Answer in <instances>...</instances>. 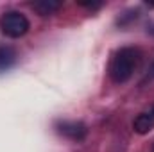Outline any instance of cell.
I'll list each match as a JSON object with an SVG mask.
<instances>
[{"instance_id":"cell-10","label":"cell","mask_w":154,"mask_h":152,"mask_svg":"<svg viewBox=\"0 0 154 152\" xmlns=\"http://www.w3.org/2000/svg\"><path fill=\"white\" fill-rule=\"evenodd\" d=\"M152 152H154V147H152Z\"/></svg>"},{"instance_id":"cell-2","label":"cell","mask_w":154,"mask_h":152,"mask_svg":"<svg viewBox=\"0 0 154 152\" xmlns=\"http://www.w3.org/2000/svg\"><path fill=\"white\" fill-rule=\"evenodd\" d=\"M0 31L7 38H22L29 31V20L18 11H7L0 16Z\"/></svg>"},{"instance_id":"cell-1","label":"cell","mask_w":154,"mask_h":152,"mask_svg":"<svg viewBox=\"0 0 154 152\" xmlns=\"http://www.w3.org/2000/svg\"><path fill=\"white\" fill-rule=\"evenodd\" d=\"M140 61V52L133 47H124L116 52L109 65V77L113 82H125L129 81L134 68L138 66Z\"/></svg>"},{"instance_id":"cell-5","label":"cell","mask_w":154,"mask_h":152,"mask_svg":"<svg viewBox=\"0 0 154 152\" xmlns=\"http://www.w3.org/2000/svg\"><path fill=\"white\" fill-rule=\"evenodd\" d=\"M61 5L63 4L57 2V0H38V2L32 4V9L36 13H39L41 16H48V14H54Z\"/></svg>"},{"instance_id":"cell-9","label":"cell","mask_w":154,"mask_h":152,"mask_svg":"<svg viewBox=\"0 0 154 152\" xmlns=\"http://www.w3.org/2000/svg\"><path fill=\"white\" fill-rule=\"evenodd\" d=\"M149 114L152 116V120H154V106H152V109H151V113H149Z\"/></svg>"},{"instance_id":"cell-6","label":"cell","mask_w":154,"mask_h":152,"mask_svg":"<svg viewBox=\"0 0 154 152\" xmlns=\"http://www.w3.org/2000/svg\"><path fill=\"white\" fill-rule=\"evenodd\" d=\"M133 127H134V132H138V134H147V132H149V131L154 127L152 116H151L149 113L138 114V116L134 118V123H133Z\"/></svg>"},{"instance_id":"cell-3","label":"cell","mask_w":154,"mask_h":152,"mask_svg":"<svg viewBox=\"0 0 154 152\" xmlns=\"http://www.w3.org/2000/svg\"><path fill=\"white\" fill-rule=\"evenodd\" d=\"M56 127H57L59 134H63V136H66V138H70L74 141L84 140L86 134H88V127L82 122H74V120L68 122V120H65V122H59Z\"/></svg>"},{"instance_id":"cell-4","label":"cell","mask_w":154,"mask_h":152,"mask_svg":"<svg viewBox=\"0 0 154 152\" xmlns=\"http://www.w3.org/2000/svg\"><path fill=\"white\" fill-rule=\"evenodd\" d=\"M16 61V50L9 45H0V72L9 70Z\"/></svg>"},{"instance_id":"cell-8","label":"cell","mask_w":154,"mask_h":152,"mask_svg":"<svg viewBox=\"0 0 154 152\" xmlns=\"http://www.w3.org/2000/svg\"><path fill=\"white\" fill-rule=\"evenodd\" d=\"M149 75L154 79V61H152V65H151V70H149Z\"/></svg>"},{"instance_id":"cell-7","label":"cell","mask_w":154,"mask_h":152,"mask_svg":"<svg viewBox=\"0 0 154 152\" xmlns=\"http://www.w3.org/2000/svg\"><path fill=\"white\" fill-rule=\"evenodd\" d=\"M81 5H82V7H88V9H97V7H100L102 4H100V2H81Z\"/></svg>"}]
</instances>
